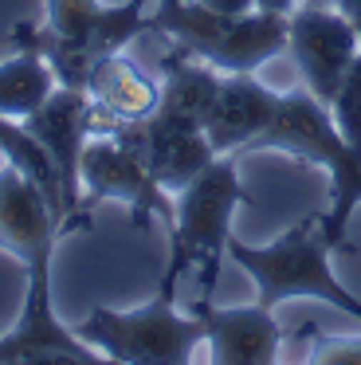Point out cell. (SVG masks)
I'll return each instance as SVG.
<instances>
[{
    "mask_svg": "<svg viewBox=\"0 0 361 365\" xmlns=\"http://www.w3.org/2000/svg\"><path fill=\"white\" fill-rule=\"evenodd\" d=\"M149 4L157 0H126L114 9L98 0H47V24L39 28L24 20L8 32V43L16 51L44 56L59 87L86 91L91 71L102 59L149 32Z\"/></svg>",
    "mask_w": 361,
    "mask_h": 365,
    "instance_id": "obj_1",
    "label": "cell"
},
{
    "mask_svg": "<svg viewBox=\"0 0 361 365\" xmlns=\"http://www.w3.org/2000/svg\"><path fill=\"white\" fill-rule=\"evenodd\" d=\"M330 247L334 244L326 240V212H306L267 247H251L228 236V259L251 275L263 307L275 310L287 299H318L361 322V299L345 283H337L330 267Z\"/></svg>",
    "mask_w": 361,
    "mask_h": 365,
    "instance_id": "obj_2",
    "label": "cell"
},
{
    "mask_svg": "<svg viewBox=\"0 0 361 365\" xmlns=\"http://www.w3.org/2000/svg\"><path fill=\"white\" fill-rule=\"evenodd\" d=\"M146 24L149 32H165L177 48L204 59L220 75L255 71L275 56H287L290 48V16L267 9L224 16L196 0H157Z\"/></svg>",
    "mask_w": 361,
    "mask_h": 365,
    "instance_id": "obj_3",
    "label": "cell"
},
{
    "mask_svg": "<svg viewBox=\"0 0 361 365\" xmlns=\"http://www.w3.org/2000/svg\"><path fill=\"white\" fill-rule=\"evenodd\" d=\"M251 150H287L290 158L326 169L330 200H334L326 212V240L334 247L342 244L353 208L361 205V153L342 138L330 106L318 103L306 87H295L290 95H279L271 122L251 142Z\"/></svg>",
    "mask_w": 361,
    "mask_h": 365,
    "instance_id": "obj_4",
    "label": "cell"
},
{
    "mask_svg": "<svg viewBox=\"0 0 361 365\" xmlns=\"http://www.w3.org/2000/svg\"><path fill=\"white\" fill-rule=\"evenodd\" d=\"M235 153H220L200 177L185 185L177 192V220L169 228L173 240V259L161 275V287L177 291L180 275L188 271H200V299H212L216 291V275L220 263L228 255V236H232V212L235 205H248V192L240 185L235 173Z\"/></svg>",
    "mask_w": 361,
    "mask_h": 365,
    "instance_id": "obj_5",
    "label": "cell"
},
{
    "mask_svg": "<svg viewBox=\"0 0 361 365\" xmlns=\"http://www.w3.org/2000/svg\"><path fill=\"white\" fill-rule=\"evenodd\" d=\"M173 294V287H157V294L138 310L94 307L71 330L118 365H188L196 341H204V322L200 314H180Z\"/></svg>",
    "mask_w": 361,
    "mask_h": 365,
    "instance_id": "obj_6",
    "label": "cell"
},
{
    "mask_svg": "<svg viewBox=\"0 0 361 365\" xmlns=\"http://www.w3.org/2000/svg\"><path fill=\"white\" fill-rule=\"evenodd\" d=\"M78 181H83L86 205H94V200H122L138 228H146L149 216H161L169 228L177 220V205L169 200V192L153 181L146 161L126 142H118L114 134L86 138L83 158H78Z\"/></svg>",
    "mask_w": 361,
    "mask_h": 365,
    "instance_id": "obj_7",
    "label": "cell"
},
{
    "mask_svg": "<svg viewBox=\"0 0 361 365\" xmlns=\"http://www.w3.org/2000/svg\"><path fill=\"white\" fill-rule=\"evenodd\" d=\"M94 365V354L71 326H63L51 310V255L28 263V294L16 330L0 338V365Z\"/></svg>",
    "mask_w": 361,
    "mask_h": 365,
    "instance_id": "obj_8",
    "label": "cell"
},
{
    "mask_svg": "<svg viewBox=\"0 0 361 365\" xmlns=\"http://www.w3.org/2000/svg\"><path fill=\"white\" fill-rule=\"evenodd\" d=\"M290 56H295L298 79L318 103H334L353 56L361 51V40L353 24L330 4H298L290 12Z\"/></svg>",
    "mask_w": 361,
    "mask_h": 365,
    "instance_id": "obj_9",
    "label": "cell"
},
{
    "mask_svg": "<svg viewBox=\"0 0 361 365\" xmlns=\"http://www.w3.org/2000/svg\"><path fill=\"white\" fill-rule=\"evenodd\" d=\"M24 130L51 153L55 169L63 177V200H67V228L71 224H86L83 208V181H78V158L91 138V95L71 87H55L39 110L20 118Z\"/></svg>",
    "mask_w": 361,
    "mask_h": 365,
    "instance_id": "obj_10",
    "label": "cell"
},
{
    "mask_svg": "<svg viewBox=\"0 0 361 365\" xmlns=\"http://www.w3.org/2000/svg\"><path fill=\"white\" fill-rule=\"evenodd\" d=\"M106 134H114L118 142H126L146 169L153 173V181L165 192H180L193 177H200L212 161L220 158L208 145V134L196 126H177V122H165L157 114L141 122H110Z\"/></svg>",
    "mask_w": 361,
    "mask_h": 365,
    "instance_id": "obj_11",
    "label": "cell"
},
{
    "mask_svg": "<svg viewBox=\"0 0 361 365\" xmlns=\"http://www.w3.org/2000/svg\"><path fill=\"white\" fill-rule=\"evenodd\" d=\"M204 322V341L216 365H271L279 361L283 326L271 307H212V299L193 302Z\"/></svg>",
    "mask_w": 361,
    "mask_h": 365,
    "instance_id": "obj_12",
    "label": "cell"
},
{
    "mask_svg": "<svg viewBox=\"0 0 361 365\" xmlns=\"http://www.w3.org/2000/svg\"><path fill=\"white\" fill-rule=\"evenodd\" d=\"M63 232L47 197L16 165L0 169V247L12 252L28 267L55 252V236Z\"/></svg>",
    "mask_w": 361,
    "mask_h": 365,
    "instance_id": "obj_13",
    "label": "cell"
},
{
    "mask_svg": "<svg viewBox=\"0 0 361 365\" xmlns=\"http://www.w3.org/2000/svg\"><path fill=\"white\" fill-rule=\"evenodd\" d=\"M275 95L271 87L255 79L251 71L243 75H224L220 83V95L212 103V114L204 122V134H208V145L216 153H248L251 142L263 134V126L271 122L275 114Z\"/></svg>",
    "mask_w": 361,
    "mask_h": 365,
    "instance_id": "obj_14",
    "label": "cell"
},
{
    "mask_svg": "<svg viewBox=\"0 0 361 365\" xmlns=\"http://www.w3.org/2000/svg\"><path fill=\"white\" fill-rule=\"evenodd\" d=\"M161 75H165L161 103H157L153 114L165 122H177V126L204 130L224 75L216 67H208L204 59L188 56L185 48H173L169 56H161Z\"/></svg>",
    "mask_w": 361,
    "mask_h": 365,
    "instance_id": "obj_15",
    "label": "cell"
},
{
    "mask_svg": "<svg viewBox=\"0 0 361 365\" xmlns=\"http://www.w3.org/2000/svg\"><path fill=\"white\" fill-rule=\"evenodd\" d=\"M86 95H91V103H98L102 110L118 122H141L157 110V103H161V87H157L138 63L122 59L118 51L106 56L91 71Z\"/></svg>",
    "mask_w": 361,
    "mask_h": 365,
    "instance_id": "obj_16",
    "label": "cell"
},
{
    "mask_svg": "<svg viewBox=\"0 0 361 365\" xmlns=\"http://www.w3.org/2000/svg\"><path fill=\"white\" fill-rule=\"evenodd\" d=\"M55 87H59V79L44 56L16 51V59L0 63V114L28 118L31 110H39L55 95Z\"/></svg>",
    "mask_w": 361,
    "mask_h": 365,
    "instance_id": "obj_17",
    "label": "cell"
},
{
    "mask_svg": "<svg viewBox=\"0 0 361 365\" xmlns=\"http://www.w3.org/2000/svg\"><path fill=\"white\" fill-rule=\"evenodd\" d=\"M330 114H334L342 138L361 153V51L353 56L350 71H345L342 87H337L334 103H330Z\"/></svg>",
    "mask_w": 361,
    "mask_h": 365,
    "instance_id": "obj_18",
    "label": "cell"
},
{
    "mask_svg": "<svg viewBox=\"0 0 361 365\" xmlns=\"http://www.w3.org/2000/svg\"><path fill=\"white\" fill-rule=\"evenodd\" d=\"M306 357L322 365H361V338H314Z\"/></svg>",
    "mask_w": 361,
    "mask_h": 365,
    "instance_id": "obj_19",
    "label": "cell"
},
{
    "mask_svg": "<svg viewBox=\"0 0 361 365\" xmlns=\"http://www.w3.org/2000/svg\"><path fill=\"white\" fill-rule=\"evenodd\" d=\"M196 4H204L212 12H224V16H240V12L255 9V0H196Z\"/></svg>",
    "mask_w": 361,
    "mask_h": 365,
    "instance_id": "obj_20",
    "label": "cell"
},
{
    "mask_svg": "<svg viewBox=\"0 0 361 365\" xmlns=\"http://www.w3.org/2000/svg\"><path fill=\"white\" fill-rule=\"evenodd\" d=\"M334 9L350 20L353 32H357V40H361V0H334Z\"/></svg>",
    "mask_w": 361,
    "mask_h": 365,
    "instance_id": "obj_21",
    "label": "cell"
},
{
    "mask_svg": "<svg viewBox=\"0 0 361 365\" xmlns=\"http://www.w3.org/2000/svg\"><path fill=\"white\" fill-rule=\"evenodd\" d=\"M255 9H267V12H295L298 9V0H255Z\"/></svg>",
    "mask_w": 361,
    "mask_h": 365,
    "instance_id": "obj_22",
    "label": "cell"
},
{
    "mask_svg": "<svg viewBox=\"0 0 361 365\" xmlns=\"http://www.w3.org/2000/svg\"><path fill=\"white\" fill-rule=\"evenodd\" d=\"M310 4H334V0H310Z\"/></svg>",
    "mask_w": 361,
    "mask_h": 365,
    "instance_id": "obj_23",
    "label": "cell"
}]
</instances>
